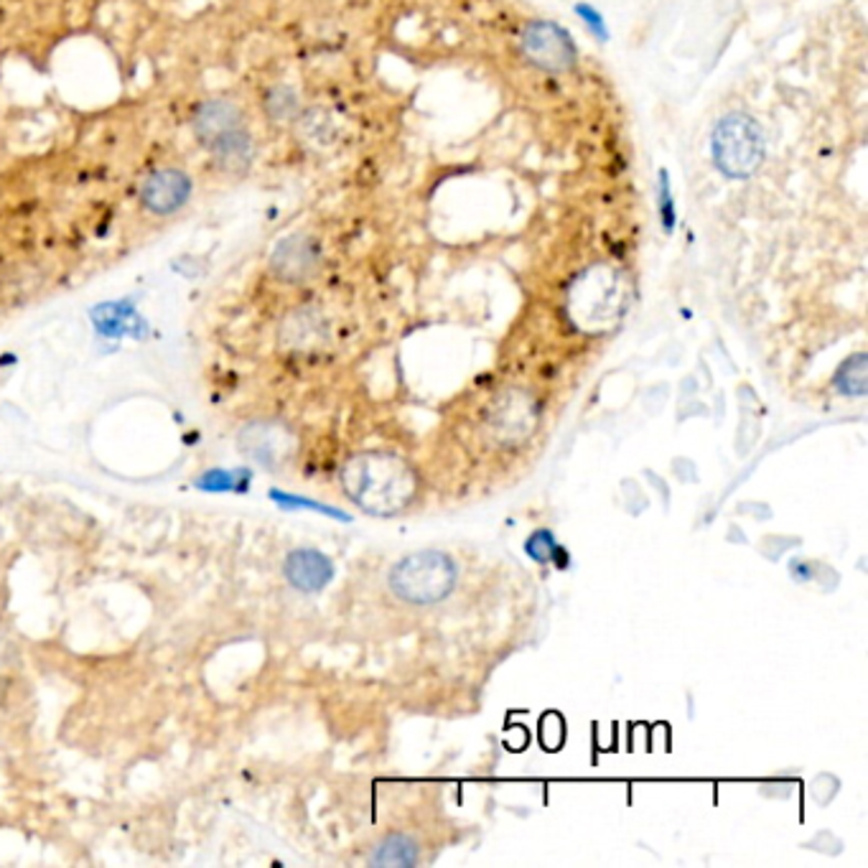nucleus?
<instances>
[{"instance_id": "1", "label": "nucleus", "mask_w": 868, "mask_h": 868, "mask_svg": "<svg viewBox=\"0 0 868 868\" xmlns=\"http://www.w3.org/2000/svg\"><path fill=\"white\" fill-rule=\"evenodd\" d=\"M342 484L354 505L380 517L397 515L418 489V479L403 458L378 451L349 458L342 469Z\"/></svg>"}, {"instance_id": "2", "label": "nucleus", "mask_w": 868, "mask_h": 868, "mask_svg": "<svg viewBox=\"0 0 868 868\" xmlns=\"http://www.w3.org/2000/svg\"><path fill=\"white\" fill-rule=\"evenodd\" d=\"M456 564L441 550H418L390 568L388 583L400 601L428 607L444 601L456 586Z\"/></svg>"}, {"instance_id": "3", "label": "nucleus", "mask_w": 868, "mask_h": 868, "mask_svg": "<svg viewBox=\"0 0 868 868\" xmlns=\"http://www.w3.org/2000/svg\"><path fill=\"white\" fill-rule=\"evenodd\" d=\"M713 164L728 178L752 176L764 161V133L754 117L731 113L716 125L711 138Z\"/></svg>"}, {"instance_id": "4", "label": "nucleus", "mask_w": 868, "mask_h": 868, "mask_svg": "<svg viewBox=\"0 0 868 868\" xmlns=\"http://www.w3.org/2000/svg\"><path fill=\"white\" fill-rule=\"evenodd\" d=\"M194 133L215 156L242 158L250 146V133L242 110L227 97H211L194 115Z\"/></svg>"}, {"instance_id": "5", "label": "nucleus", "mask_w": 868, "mask_h": 868, "mask_svg": "<svg viewBox=\"0 0 868 868\" xmlns=\"http://www.w3.org/2000/svg\"><path fill=\"white\" fill-rule=\"evenodd\" d=\"M523 54L546 72H566L576 64V46L564 29L550 21H535L523 31Z\"/></svg>"}, {"instance_id": "6", "label": "nucleus", "mask_w": 868, "mask_h": 868, "mask_svg": "<svg viewBox=\"0 0 868 868\" xmlns=\"http://www.w3.org/2000/svg\"><path fill=\"white\" fill-rule=\"evenodd\" d=\"M192 197V178L178 166H158L143 178L141 204L151 215H174Z\"/></svg>"}, {"instance_id": "7", "label": "nucleus", "mask_w": 868, "mask_h": 868, "mask_svg": "<svg viewBox=\"0 0 868 868\" xmlns=\"http://www.w3.org/2000/svg\"><path fill=\"white\" fill-rule=\"evenodd\" d=\"M286 576L298 591L317 593L334 578V566L331 560L319 550L303 548L293 550L286 560Z\"/></svg>"}, {"instance_id": "8", "label": "nucleus", "mask_w": 868, "mask_h": 868, "mask_svg": "<svg viewBox=\"0 0 868 868\" xmlns=\"http://www.w3.org/2000/svg\"><path fill=\"white\" fill-rule=\"evenodd\" d=\"M242 448L260 464L273 466L291 454V436L280 425L255 423L242 433Z\"/></svg>"}, {"instance_id": "9", "label": "nucleus", "mask_w": 868, "mask_h": 868, "mask_svg": "<svg viewBox=\"0 0 868 868\" xmlns=\"http://www.w3.org/2000/svg\"><path fill=\"white\" fill-rule=\"evenodd\" d=\"M273 262L278 273H283L286 278H303L313 268V262H317V245L301 235H296L276 250Z\"/></svg>"}, {"instance_id": "10", "label": "nucleus", "mask_w": 868, "mask_h": 868, "mask_svg": "<svg viewBox=\"0 0 868 868\" xmlns=\"http://www.w3.org/2000/svg\"><path fill=\"white\" fill-rule=\"evenodd\" d=\"M372 866H390V868H407L418 864V846L407 836H390L372 850Z\"/></svg>"}, {"instance_id": "11", "label": "nucleus", "mask_w": 868, "mask_h": 868, "mask_svg": "<svg viewBox=\"0 0 868 868\" xmlns=\"http://www.w3.org/2000/svg\"><path fill=\"white\" fill-rule=\"evenodd\" d=\"M833 385L846 397H864L868 393V356L854 354L840 364Z\"/></svg>"}, {"instance_id": "12", "label": "nucleus", "mask_w": 868, "mask_h": 868, "mask_svg": "<svg viewBox=\"0 0 868 868\" xmlns=\"http://www.w3.org/2000/svg\"><path fill=\"white\" fill-rule=\"evenodd\" d=\"M525 552L530 556L535 564H556L558 568L568 566V552L558 546L556 535L550 530H535L530 538L525 542Z\"/></svg>"}, {"instance_id": "13", "label": "nucleus", "mask_w": 868, "mask_h": 868, "mask_svg": "<svg viewBox=\"0 0 868 868\" xmlns=\"http://www.w3.org/2000/svg\"><path fill=\"white\" fill-rule=\"evenodd\" d=\"M273 497H276V499H280V505H288V507H309V509H317V513H323V515H331V517H339V520H344V523H349V515H344V513H339V509H334V507H323V505H317V502H311V499H303V497H291V495H280V492H273Z\"/></svg>"}, {"instance_id": "14", "label": "nucleus", "mask_w": 868, "mask_h": 868, "mask_svg": "<svg viewBox=\"0 0 868 868\" xmlns=\"http://www.w3.org/2000/svg\"><path fill=\"white\" fill-rule=\"evenodd\" d=\"M662 225H665V229H672V225H675V211H672L670 189H668V178L665 176H662Z\"/></svg>"}, {"instance_id": "15", "label": "nucleus", "mask_w": 868, "mask_h": 868, "mask_svg": "<svg viewBox=\"0 0 868 868\" xmlns=\"http://www.w3.org/2000/svg\"><path fill=\"white\" fill-rule=\"evenodd\" d=\"M578 13L586 16V19H589V25H591V29H593L596 33H599V37H603V25H601V19H599V16H596V13L591 11V8H578Z\"/></svg>"}]
</instances>
